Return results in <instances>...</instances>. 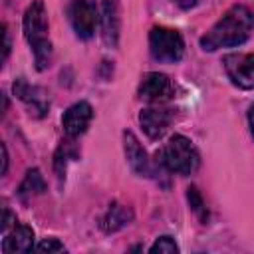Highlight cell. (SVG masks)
<instances>
[{"label": "cell", "mask_w": 254, "mask_h": 254, "mask_svg": "<svg viewBox=\"0 0 254 254\" xmlns=\"http://www.w3.org/2000/svg\"><path fill=\"white\" fill-rule=\"evenodd\" d=\"M131 220H133L131 208H127V206H123V204H119V202H113V204L107 208L105 216L101 218V228H103L105 232H115V230L127 226Z\"/></svg>", "instance_id": "obj_13"}, {"label": "cell", "mask_w": 254, "mask_h": 254, "mask_svg": "<svg viewBox=\"0 0 254 254\" xmlns=\"http://www.w3.org/2000/svg\"><path fill=\"white\" fill-rule=\"evenodd\" d=\"M46 190V183H44V177L40 175L38 169L34 171H28L26 173V179L22 181L20 185V196H28V194H40Z\"/></svg>", "instance_id": "obj_14"}, {"label": "cell", "mask_w": 254, "mask_h": 254, "mask_svg": "<svg viewBox=\"0 0 254 254\" xmlns=\"http://www.w3.org/2000/svg\"><path fill=\"white\" fill-rule=\"evenodd\" d=\"M252 26H254L252 12L246 6L236 4L210 28V32H206V36L200 38V46L206 52H214L218 48L240 46L248 40Z\"/></svg>", "instance_id": "obj_1"}, {"label": "cell", "mask_w": 254, "mask_h": 254, "mask_svg": "<svg viewBox=\"0 0 254 254\" xmlns=\"http://www.w3.org/2000/svg\"><path fill=\"white\" fill-rule=\"evenodd\" d=\"M224 67L234 85L242 89L254 87V54H230L224 58Z\"/></svg>", "instance_id": "obj_6"}, {"label": "cell", "mask_w": 254, "mask_h": 254, "mask_svg": "<svg viewBox=\"0 0 254 254\" xmlns=\"http://www.w3.org/2000/svg\"><path fill=\"white\" fill-rule=\"evenodd\" d=\"M91 117H93V109L87 101H77L73 103L65 113H64V131L69 135V137H77L81 133H85V129L89 127L91 123Z\"/></svg>", "instance_id": "obj_9"}, {"label": "cell", "mask_w": 254, "mask_h": 254, "mask_svg": "<svg viewBox=\"0 0 254 254\" xmlns=\"http://www.w3.org/2000/svg\"><path fill=\"white\" fill-rule=\"evenodd\" d=\"M24 36L32 46L36 67L46 69L52 62V44L48 40V14L42 0H34L24 14Z\"/></svg>", "instance_id": "obj_2"}, {"label": "cell", "mask_w": 254, "mask_h": 254, "mask_svg": "<svg viewBox=\"0 0 254 254\" xmlns=\"http://www.w3.org/2000/svg\"><path fill=\"white\" fill-rule=\"evenodd\" d=\"M248 123H250V131H252V135H254V105H252L250 111H248Z\"/></svg>", "instance_id": "obj_20"}, {"label": "cell", "mask_w": 254, "mask_h": 254, "mask_svg": "<svg viewBox=\"0 0 254 254\" xmlns=\"http://www.w3.org/2000/svg\"><path fill=\"white\" fill-rule=\"evenodd\" d=\"M97 20L101 22L103 42L107 46H117L119 40V2L117 0H95Z\"/></svg>", "instance_id": "obj_7"}, {"label": "cell", "mask_w": 254, "mask_h": 254, "mask_svg": "<svg viewBox=\"0 0 254 254\" xmlns=\"http://www.w3.org/2000/svg\"><path fill=\"white\" fill-rule=\"evenodd\" d=\"M151 252L153 254H175V252H179V246L175 244V240L171 238V236H161L153 246H151Z\"/></svg>", "instance_id": "obj_16"}, {"label": "cell", "mask_w": 254, "mask_h": 254, "mask_svg": "<svg viewBox=\"0 0 254 254\" xmlns=\"http://www.w3.org/2000/svg\"><path fill=\"white\" fill-rule=\"evenodd\" d=\"M67 18H69V24H71L73 32L77 34V38L87 40L93 36L95 24H97V10L87 0H69Z\"/></svg>", "instance_id": "obj_5"}, {"label": "cell", "mask_w": 254, "mask_h": 254, "mask_svg": "<svg viewBox=\"0 0 254 254\" xmlns=\"http://www.w3.org/2000/svg\"><path fill=\"white\" fill-rule=\"evenodd\" d=\"M177 4H179L181 8H190V6L196 4V0H177Z\"/></svg>", "instance_id": "obj_19"}, {"label": "cell", "mask_w": 254, "mask_h": 254, "mask_svg": "<svg viewBox=\"0 0 254 254\" xmlns=\"http://www.w3.org/2000/svg\"><path fill=\"white\" fill-rule=\"evenodd\" d=\"M173 93V83L165 73L149 71L139 85V95L145 101H163L169 99Z\"/></svg>", "instance_id": "obj_8"}, {"label": "cell", "mask_w": 254, "mask_h": 254, "mask_svg": "<svg viewBox=\"0 0 254 254\" xmlns=\"http://www.w3.org/2000/svg\"><path fill=\"white\" fill-rule=\"evenodd\" d=\"M187 198H189V204L192 206V210L200 216V220H206V218H208V212H206L204 200H202L200 192L196 190V187H189V189H187Z\"/></svg>", "instance_id": "obj_15"}, {"label": "cell", "mask_w": 254, "mask_h": 254, "mask_svg": "<svg viewBox=\"0 0 254 254\" xmlns=\"http://www.w3.org/2000/svg\"><path fill=\"white\" fill-rule=\"evenodd\" d=\"M2 36H4V60L8 58V52H10V40H8V32H6V26H2Z\"/></svg>", "instance_id": "obj_18"}, {"label": "cell", "mask_w": 254, "mask_h": 254, "mask_svg": "<svg viewBox=\"0 0 254 254\" xmlns=\"http://www.w3.org/2000/svg\"><path fill=\"white\" fill-rule=\"evenodd\" d=\"M149 50L157 62L173 64V62H179L183 58L185 42L177 30L159 26V28H153L149 34Z\"/></svg>", "instance_id": "obj_4"}, {"label": "cell", "mask_w": 254, "mask_h": 254, "mask_svg": "<svg viewBox=\"0 0 254 254\" xmlns=\"http://www.w3.org/2000/svg\"><path fill=\"white\" fill-rule=\"evenodd\" d=\"M161 165L179 175H190L200 165V155L196 147L183 135H175L159 153Z\"/></svg>", "instance_id": "obj_3"}, {"label": "cell", "mask_w": 254, "mask_h": 254, "mask_svg": "<svg viewBox=\"0 0 254 254\" xmlns=\"http://www.w3.org/2000/svg\"><path fill=\"white\" fill-rule=\"evenodd\" d=\"M36 248L42 250V252H46V250H48V252H62V250H64V244L52 238V240H44V242H40Z\"/></svg>", "instance_id": "obj_17"}, {"label": "cell", "mask_w": 254, "mask_h": 254, "mask_svg": "<svg viewBox=\"0 0 254 254\" xmlns=\"http://www.w3.org/2000/svg\"><path fill=\"white\" fill-rule=\"evenodd\" d=\"M34 246V230L26 224H14L12 230L4 232L2 240V250L6 254L12 252H30Z\"/></svg>", "instance_id": "obj_11"}, {"label": "cell", "mask_w": 254, "mask_h": 254, "mask_svg": "<svg viewBox=\"0 0 254 254\" xmlns=\"http://www.w3.org/2000/svg\"><path fill=\"white\" fill-rule=\"evenodd\" d=\"M123 141H125V155H127V161H129L131 169L137 171L139 175H149V159H147L145 149L139 145L137 137L131 131H125Z\"/></svg>", "instance_id": "obj_12"}, {"label": "cell", "mask_w": 254, "mask_h": 254, "mask_svg": "<svg viewBox=\"0 0 254 254\" xmlns=\"http://www.w3.org/2000/svg\"><path fill=\"white\" fill-rule=\"evenodd\" d=\"M139 121H141L143 131L147 133V137L159 139L169 129V125L173 121V113L169 109H161V107H147L141 111Z\"/></svg>", "instance_id": "obj_10"}]
</instances>
